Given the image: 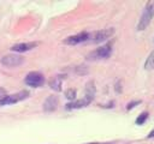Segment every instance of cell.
<instances>
[{
    "mask_svg": "<svg viewBox=\"0 0 154 144\" xmlns=\"http://www.w3.org/2000/svg\"><path fill=\"white\" fill-rule=\"evenodd\" d=\"M153 16H154V1H149L141 16V19L137 25V30H144L149 25Z\"/></svg>",
    "mask_w": 154,
    "mask_h": 144,
    "instance_id": "6da1fadb",
    "label": "cell"
},
{
    "mask_svg": "<svg viewBox=\"0 0 154 144\" xmlns=\"http://www.w3.org/2000/svg\"><path fill=\"white\" fill-rule=\"evenodd\" d=\"M43 83H45V77L40 72H36V71L35 72H30L25 77V84L29 85V86L38 88V86H42Z\"/></svg>",
    "mask_w": 154,
    "mask_h": 144,
    "instance_id": "7a4b0ae2",
    "label": "cell"
},
{
    "mask_svg": "<svg viewBox=\"0 0 154 144\" xmlns=\"http://www.w3.org/2000/svg\"><path fill=\"white\" fill-rule=\"evenodd\" d=\"M23 62H24L23 56L17 55V54H7V55L2 56V59H1V64L7 67H16V66L22 65Z\"/></svg>",
    "mask_w": 154,
    "mask_h": 144,
    "instance_id": "3957f363",
    "label": "cell"
},
{
    "mask_svg": "<svg viewBox=\"0 0 154 144\" xmlns=\"http://www.w3.org/2000/svg\"><path fill=\"white\" fill-rule=\"evenodd\" d=\"M28 96H29V92H28V91H20V92L13 94V95H7V96L5 97V100L1 102V106H2V104H11V103L19 102V101L26 98Z\"/></svg>",
    "mask_w": 154,
    "mask_h": 144,
    "instance_id": "277c9868",
    "label": "cell"
},
{
    "mask_svg": "<svg viewBox=\"0 0 154 144\" xmlns=\"http://www.w3.org/2000/svg\"><path fill=\"white\" fill-rule=\"evenodd\" d=\"M113 32H114L113 29H103L97 32H94L93 35H90V37L93 38V42H101V41L108 38L109 36H112Z\"/></svg>",
    "mask_w": 154,
    "mask_h": 144,
    "instance_id": "5b68a950",
    "label": "cell"
},
{
    "mask_svg": "<svg viewBox=\"0 0 154 144\" xmlns=\"http://www.w3.org/2000/svg\"><path fill=\"white\" fill-rule=\"evenodd\" d=\"M89 38H90V35H89V34H87V32H81V34H78V35L67 37V38L65 40V43H67V44H77V43L88 41Z\"/></svg>",
    "mask_w": 154,
    "mask_h": 144,
    "instance_id": "8992f818",
    "label": "cell"
},
{
    "mask_svg": "<svg viewBox=\"0 0 154 144\" xmlns=\"http://www.w3.org/2000/svg\"><path fill=\"white\" fill-rule=\"evenodd\" d=\"M111 53H112L111 46H103V47H100L99 49H96L94 53H91L90 56H95L99 59H106L111 55Z\"/></svg>",
    "mask_w": 154,
    "mask_h": 144,
    "instance_id": "52a82bcc",
    "label": "cell"
},
{
    "mask_svg": "<svg viewBox=\"0 0 154 144\" xmlns=\"http://www.w3.org/2000/svg\"><path fill=\"white\" fill-rule=\"evenodd\" d=\"M57 106H58V97L54 95H51L46 98V101L43 103V109L46 112H53L57 109Z\"/></svg>",
    "mask_w": 154,
    "mask_h": 144,
    "instance_id": "ba28073f",
    "label": "cell"
},
{
    "mask_svg": "<svg viewBox=\"0 0 154 144\" xmlns=\"http://www.w3.org/2000/svg\"><path fill=\"white\" fill-rule=\"evenodd\" d=\"M91 97L89 96H84L82 100L79 101H76V102H72V103H69L66 104V109H75V108H82V107H85L88 106L90 102H91Z\"/></svg>",
    "mask_w": 154,
    "mask_h": 144,
    "instance_id": "9c48e42d",
    "label": "cell"
},
{
    "mask_svg": "<svg viewBox=\"0 0 154 144\" xmlns=\"http://www.w3.org/2000/svg\"><path fill=\"white\" fill-rule=\"evenodd\" d=\"M37 46V43L36 42H29V43H19V44H14L11 49L13 50V52H19V53H22V52H26V50H30V49H32L34 47H36Z\"/></svg>",
    "mask_w": 154,
    "mask_h": 144,
    "instance_id": "30bf717a",
    "label": "cell"
},
{
    "mask_svg": "<svg viewBox=\"0 0 154 144\" xmlns=\"http://www.w3.org/2000/svg\"><path fill=\"white\" fill-rule=\"evenodd\" d=\"M51 88L53 90H55V91H60L61 90V78H60V76H57V77H54L52 79Z\"/></svg>",
    "mask_w": 154,
    "mask_h": 144,
    "instance_id": "8fae6325",
    "label": "cell"
},
{
    "mask_svg": "<svg viewBox=\"0 0 154 144\" xmlns=\"http://www.w3.org/2000/svg\"><path fill=\"white\" fill-rule=\"evenodd\" d=\"M144 68L147 70H150V68H154V50L150 53V55L148 56L146 64H144Z\"/></svg>",
    "mask_w": 154,
    "mask_h": 144,
    "instance_id": "7c38bea8",
    "label": "cell"
},
{
    "mask_svg": "<svg viewBox=\"0 0 154 144\" xmlns=\"http://www.w3.org/2000/svg\"><path fill=\"white\" fill-rule=\"evenodd\" d=\"M147 119H148V113H141L140 116L136 119V124L137 125H142Z\"/></svg>",
    "mask_w": 154,
    "mask_h": 144,
    "instance_id": "4fadbf2b",
    "label": "cell"
},
{
    "mask_svg": "<svg viewBox=\"0 0 154 144\" xmlns=\"http://www.w3.org/2000/svg\"><path fill=\"white\" fill-rule=\"evenodd\" d=\"M65 95H66V97H67L69 100H73L75 96H76V91H75L73 89H69V90L65 92Z\"/></svg>",
    "mask_w": 154,
    "mask_h": 144,
    "instance_id": "5bb4252c",
    "label": "cell"
},
{
    "mask_svg": "<svg viewBox=\"0 0 154 144\" xmlns=\"http://www.w3.org/2000/svg\"><path fill=\"white\" fill-rule=\"evenodd\" d=\"M7 96V92H6V90L4 89V88H1L0 86V104H1V102L5 100V97Z\"/></svg>",
    "mask_w": 154,
    "mask_h": 144,
    "instance_id": "9a60e30c",
    "label": "cell"
},
{
    "mask_svg": "<svg viewBox=\"0 0 154 144\" xmlns=\"http://www.w3.org/2000/svg\"><path fill=\"white\" fill-rule=\"evenodd\" d=\"M152 137H154V130H153V131H152V132L148 134V138H152Z\"/></svg>",
    "mask_w": 154,
    "mask_h": 144,
    "instance_id": "2e32d148",
    "label": "cell"
}]
</instances>
